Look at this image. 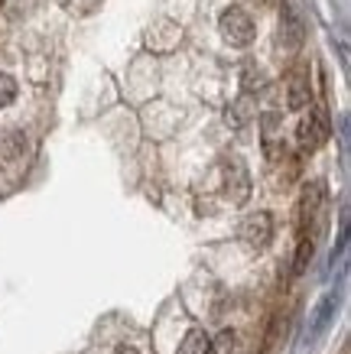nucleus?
<instances>
[{"label": "nucleus", "mask_w": 351, "mask_h": 354, "mask_svg": "<svg viewBox=\"0 0 351 354\" xmlns=\"http://www.w3.org/2000/svg\"><path fill=\"white\" fill-rule=\"evenodd\" d=\"M309 104V78L306 72H296L289 82V111H303Z\"/></svg>", "instance_id": "9d476101"}, {"label": "nucleus", "mask_w": 351, "mask_h": 354, "mask_svg": "<svg viewBox=\"0 0 351 354\" xmlns=\"http://www.w3.org/2000/svg\"><path fill=\"white\" fill-rule=\"evenodd\" d=\"M234 342H237V335H234L231 328H224V332H218L215 338H208V351L205 354H231Z\"/></svg>", "instance_id": "f8f14e48"}, {"label": "nucleus", "mask_w": 351, "mask_h": 354, "mask_svg": "<svg viewBox=\"0 0 351 354\" xmlns=\"http://www.w3.org/2000/svg\"><path fill=\"white\" fill-rule=\"evenodd\" d=\"M312 254H316V237L306 231V234L299 237L296 257H293V277H303V273H306L309 263H312Z\"/></svg>", "instance_id": "1a4fd4ad"}, {"label": "nucleus", "mask_w": 351, "mask_h": 354, "mask_svg": "<svg viewBox=\"0 0 351 354\" xmlns=\"http://www.w3.org/2000/svg\"><path fill=\"white\" fill-rule=\"evenodd\" d=\"M114 354H140V351H137V348H130V344H120Z\"/></svg>", "instance_id": "4468645a"}, {"label": "nucleus", "mask_w": 351, "mask_h": 354, "mask_svg": "<svg viewBox=\"0 0 351 354\" xmlns=\"http://www.w3.org/2000/svg\"><path fill=\"white\" fill-rule=\"evenodd\" d=\"M335 312H339V292H329L325 299L316 306V312H312V319H309V332H306V344H312L316 338H319L325 328L332 325V319H335Z\"/></svg>", "instance_id": "423d86ee"}, {"label": "nucleus", "mask_w": 351, "mask_h": 354, "mask_svg": "<svg viewBox=\"0 0 351 354\" xmlns=\"http://www.w3.org/2000/svg\"><path fill=\"white\" fill-rule=\"evenodd\" d=\"M322 198H325V185L322 183H309L306 189H303V195H299V231H306L309 221H316V215H319L322 208Z\"/></svg>", "instance_id": "0eeeda50"}, {"label": "nucleus", "mask_w": 351, "mask_h": 354, "mask_svg": "<svg viewBox=\"0 0 351 354\" xmlns=\"http://www.w3.org/2000/svg\"><path fill=\"white\" fill-rule=\"evenodd\" d=\"M273 237V218L270 212H254L241 221V241H244L251 250H264Z\"/></svg>", "instance_id": "39448f33"}, {"label": "nucleus", "mask_w": 351, "mask_h": 354, "mask_svg": "<svg viewBox=\"0 0 351 354\" xmlns=\"http://www.w3.org/2000/svg\"><path fill=\"white\" fill-rule=\"evenodd\" d=\"M332 133V124H329V114L322 108H312L303 118V124H299V147L303 150H319L322 143L329 140Z\"/></svg>", "instance_id": "f03ea898"}, {"label": "nucleus", "mask_w": 351, "mask_h": 354, "mask_svg": "<svg viewBox=\"0 0 351 354\" xmlns=\"http://www.w3.org/2000/svg\"><path fill=\"white\" fill-rule=\"evenodd\" d=\"M13 97H17V82L10 75H0V108H7Z\"/></svg>", "instance_id": "ddd939ff"}, {"label": "nucleus", "mask_w": 351, "mask_h": 354, "mask_svg": "<svg viewBox=\"0 0 351 354\" xmlns=\"http://www.w3.org/2000/svg\"><path fill=\"white\" fill-rule=\"evenodd\" d=\"M254 114H257V101H254V95H241L237 101H234L231 108L224 111V120H228V127H234V130H241V127H247L251 120H254Z\"/></svg>", "instance_id": "6e6552de"}, {"label": "nucleus", "mask_w": 351, "mask_h": 354, "mask_svg": "<svg viewBox=\"0 0 351 354\" xmlns=\"http://www.w3.org/2000/svg\"><path fill=\"white\" fill-rule=\"evenodd\" d=\"M218 30H222L224 43H231V46H251L257 36L254 20H251L241 7H228V10L222 13V20H218Z\"/></svg>", "instance_id": "f257e3e1"}, {"label": "nucleus", "mask_w": 351, "mask_h": 354, "mask_svg": "<svg viewBox=\"0 0 351 354\" xmlns=\"http://www.w3.org/2000/svg\"><path fill=\"white\" fill-rule=\"evenodd\" d=\"M205 351H208V335H205V328H189L186 338L179 342V351L176 354H205Z\"/></svg>", "instance_id": "9b49d317"}, {"label": "nucleus", "mask_w": 351, "mask_h": 354, "mask_svg": "<svg viewBox=\"0 0 351 354\" xmlns=\"http://www.w3.org/2000/svg\"><path fill=\"white\" fill-rule=\"evenodd\" d=\"M306 39V17L293 0H283V10H280V43L287 49H299Z\"/></svg>", "instance_id": "7ed1b4c3"}, {"label": "nucleus", "mask_w": 351, "mask_h": 354, "mask_svg": "<svg viewBox=\"0 0 351 354\" xmlns=\"http://www.w3.org/2000/svg\"><path fill=\"white\" fill-rule=\"evenodd\" d=\"M224 195L231 205H244L247 195H251V176H247V166L237 156L224 162Z\"/></svg>", "instance_id": "20e7f679"}]
</instances>
